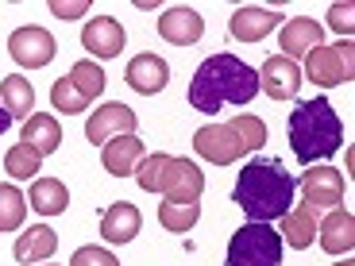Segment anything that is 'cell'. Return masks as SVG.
Wrapping results in <instances>:
<instances>
[{"instance_id":"1","label":"cell","mask_w":355,"mask_h":266,"mask_svg":"<svg viewBox=\"0 0 355 266\" xmlns=\"http://www.w3.org/2000/svg\"><path fill=\"white\" fill-rule=\"evenodd\" d=\"M293 189H297V177L286 174V166L278 159H251L240 170V177H236L232 201L248 213V220L270 224L290 213Z\"/></svg>"},{"instance_id":"2","label":"cell","mask_w":355,"mask_h":266,"mask_svg":"<svg viewBox=\"0 0 355 266\" xmlns=\"http://www.w3.org/2000/svg\"><path fill=\"white\" fill-rule=\"evenodd\" d=\"M259 93V73L236 54H209L189 81V105L197 112H216L224 105H251Z\"/></svg>"},{"instance_id":"3","label":"cell","mask_w":355,"mask_h":266,"mask_svg":"<svg viewBox=\"0 0 355 266\" xmlns=\"http://www.w3.org/2000/svg\"><path fill=\"white\" fill-rule=\"evenodd\" d=\"M290 147H293V159L302 166H313L320 159H332L344 143V124H340L336 108H332L329 97H313L302 100V105L290 112Z\"/></svg>"},{"instance_id":"4","label":"cell","mask_w":355,"mask_h":266,"mask_svg":"<svg viewBox=\"0 0 355 266\" xmlns=\"http://www.w3.org/2000/svg\"><path fill=\"white\" fill-rule=\"evenodd\" d=\"M282 251H286V243L270 224L251 220L228 240L224 266H282Z\"/></svg>"},{"instance_id":"5","label":"cell","mask_w":355,"mask_h":266,"mask_svg":"<svg viewBox=\"0 0 355 266\" xmlns=\"http://www.w3.org/2000/svg\"><path fill=\"white\" fill-rule=\"evenodd\" d=\"M305 78L320 89H332V85H347L355 78V46L336 43V46H317V51L305 54Z\"/></svg>"},{"instance_id":"6","label":"cell","mask_w":355,"mask_h":266,"mask_svg":"<svg viewBox=\"0 0 355 266\" xmlns=\"http://www.w3.org/2000/svg\"><path fill=\"white\" fill-rule=\"evenodd\" d=\"M193 151L213 166H228V162H240L248 154V147L228 124H205L193 132Z\"/></svg>"},{"instance_id":"7","label":"cell","mask_w":355,"mask_h":266,"mask_svg":"<svg viewBox=\"0 0 355 266\" xmlns=\"http://www.w3.org/2000/svg\"><path fill=\"white\" fill-rule=\"evenodd\" d=\"M54 51H58V43H54V35L46 31V27H16V31L8 35V54L19 66H27V70L51 66Z\"/></svg>"},{"instance_id":"8","label":"cell","mask_w":355,"mask_h":266,"mask_svg":"<svg viewBox=\"0 0 355 266\" xmlns=\"http://www.w3.org/2000/svg\"><path fill=\"white\" fill-rule=\"evenodd\" d=\"M255 73H259V89L270 100H293L297 89H302V66L290 62L286 54H270Z\"/></svg>"},{"instance_id":"9","label":"cell","mask_w":355,"mask_h":266,"mask_svg":"<svg viewBox=\"0 0 355 266\" xmlns=\"http://www.w3.org/2000/svg\"><path fill=\"white\" fill-rule=\"evenodd\" d=\"M135 124H139V116H135L128 105L112 100V105H101L97 112L89 116L85 139H89V143H101V147H105V143L116 139V135H135Z\"/></svg>"},{"instance_id":"10","label":"cell","mask_w":355,"mask_h":266,"mask_svg":"<svg viewBox=\"0 0 355 266\" xmlns=\"http://www.w3.org/2000/svg\"><path fill=\"white\" fill-rule=\"evenodd\" d=\"M302 189L305 204H313V209H340L347 181L336 166H309V174L302 177Z\"/></svg>"},{"instance_id":"11","label":"cell","mask_w":355,"mask_h":266,"mask_svg":"<svg viewBox=\"0 0 355 266\" xmlns=\"http://www.w3.org/2000/svg\"><path fill=\"white\" fill-rule=\"evenodd\" d=\"M143 159H147V151H143L139 135H116V139H108L101 147V166L112 177H132Z\"/></svg>"},{"instance_id":"12","label":"cell","mask_w":355,"mask_h":266,"mask_svg":"<svg viewBox=\"0 0 355 266\" xmlns=\"http://www.w3.org/2000/svg\"><path fill=\"white\" fill-rule=\"evenodd\" d=\"M81 46L93 58H116V54H124V27H120V19H112V16L89 19L85 31H81Z\"/></svg>"},{"instance_id":"13","label":"cell","mask_w":355,"mask_h":266,"mask_svg":"<svg viewBox=\"0 0 355 266\" xmlns=\"http://www.w3.org/2000/svg\"><path fill=\"white\" fill-rule=\"evenodd\" d=\"M159 35L166 39V43H174V46H193V43H201V35H205V19L197 16L193 8L178 4V8H166V12H162Z\"/></svg>"},{"instance_id":"14","label":"cell","mask_w":355,"mask_h":266,"mask_svg":"<svg viewBox=\"0 0 355 266\" xmlns=\"http://www.w3.org/2000/svg\"><path fill=\"white\" fill-rule=\"evenodd\" d=\"M139 228H143V213L132 201H116L101 213V236H105L108 243H116V247H120V243H132L135 236H139Z\"/></svg>"},{"instance_id":"15","label":"cell","mask_w":355,"mask_h":266,"mask_svg":"<svg viewBox=\"0 0 355 266\" xmlns=\"http://www.w3.org/2000/svg\"><path fill=\"white\" fill-rule=\"evenodd\" d=\"M317 243L329 255H347L355 247V216L347 209H329V216L317 220Z\"/></svg>"},{"instance_id":"16","label":"cell","mask_w":355,"mask_h":266,"mask_svg":"<svg viewBox=\"0 0 355 266\" xmlns=\"http://www.w3.org/2000/svg\"><path fill=\"white\" fill-rule=\"evenodd\" d=\"M166 81H170V66L159 54H135L132 62H128V85H132L135 93H143V97L162 93Z\"/></svg>"},{"instance_id":"17","label":"cell","mask_w":355,"mask_h":266,"mask_svg":"<svg viewBox=\"0 0 355 266\" xmlns=\"http://www.w3.org/2000/svg\"><path fill=\"white\" fill-rule=\"evenodd\" d=\"M205 193V174L197 162L189 159H174V170H170V181L162 189L166 201H178V204H197Z\"/></svg>"},{"instance_id":"18","label":"cell","mask_w":355,"mask_h":266,"mask_svg":"<svg viewBox=\"0 0 355 266\" xmlns=\"http://www.w3.org/2000/svg\"><path fill=\"white\" fill-rule=\"evenodd\" d=\"M278 12L275 8H259V4H248V8H236V16H232V39H240V43H259V39H266L270 31L278 27Z\"/></svg>"},{"instance_id":"19","label":"cell","mask_w":355,"mask_h":266,"mask_svg":"<svg viewBox=\"0 0 355 266\" xmlns=\"http://www.w3.org/2000/svg\"><path fill=\"white\" fill-rule=\"evenodd\" d=\"M278 236H282V243H290V247L309 251L313 243H317V209H313V204L290 209V213L282 216V224H278Z\"/></svg>"},{"instance_id":"20","label":"cell","mask_w":355,"mask_h":266,"mask_svg":"<svg viewBox=\"0 0 355 266\" xmlns=\"http://www.w3.org/2000/svg\"><path fill=\"white\" fill-rule=\"evenodd\" d=\"M278 43H282L286 58L293 62V58H302V54L324 46V31H320V24H313L309 16H302V19H290V24L278 31Z\"/></svg>"},{"instance_id":"21","label":"cell","mask_w":355,"mask_h":266,"mask_svg":"<svg viewBox=\"0 0 355 266\" xmlns=\"http://www.w3.org/2000/svg\"><path fill=\"white\" fill-rule=\"evenodd\" d=\"M24 147H31L39 159L54 154L58 147H62V127H58V120H54L51 112H35L24 124Z\"/></svg>"},{"instance_id":"22","label":"cell","mask_w":355,"mask_h":266,"mask_svg":"<svg viewBox=\"0 0 355 266\" xmlns=\"http://www.w3.org/2000/svg\"><path fill=\"white\" fill-rule=\"evenodd\" d=\"M0 105L8 108L12 120H31L35 116V89H31V81L19 78V73H8L0 81Z\"/></svg>"},{"instance_id":"23","label":"cell","mask_w":355,"mask_h":266,"mask_svg":"<svg viewBox=\"0 0 355 266\" xmlns=\"http://www.w3.org/2000/svg\"><path fill=\"white\" fill-rule=\"evenodd\" d=\"M27 201H31V209L39 216H62L70 209V189L58 177H39V181H31V197Z\"/></svg>"},{"instance_id":"24","label":"cell","mask_w":355,"mask_h":266,"mask_svg":"<svg viewBox=\"0 0 355 266\" xmlns=\"http://www.w3.org/2000/svg\"><path fill=\"white\" fill-rule=\"evenodd\" d=\"M54 251H58V236H54L46 224H35V228H27L16 240L12 255H16L19 263H43V258L54 255Z\"/></svg>"},{"instance_id":"25","label":"cell","mask_w":355,"mask_h":266,"mask_svg":"<svg viewBox=\"0 0 355 266\" xmlns=\"http://www.w3.org/2000/svg\"><path fill=\"white\" fill-rule=\"evenodd\" d=\"M170 170H174V154H147V159L139 162V170H135V181H139V189H147V193H162L170 181Z\"/></svg>"},{"instance_id":"26","label":"cell","mask_w":355,"mask_h":266,"mask_svg":"<svg viewBox=\"0 0 355 266\" xmlns=\"http://www.w3.org/2000/svg\"><path fill=\"white\" fill-rule=\"evenodd\" d=\"M66 78L73 81V89H78L85 100H97L101 93H105V70H101L93 58H81V62H73V70L66 73Z\"/></svg>"},{"instance_id":"27","label":"cell","mask_w":355,"mask_h":266,"mask_svg":"<svg viewBox=\"0 0 355 266\" xmlns=\"http://www.w3.org/2000/svg\"><path fill=\"white\" fill-rule=\"evenodd\" d=\"M27 216V197L19 193V186L4 181L0 186V231H16Z\"/></svg>"},{"instance_id":"28","label":"cell","mask_w":355,"mask_h":266,"mask_svg":"<svg viewBox=\"0 0 355 266\" xmlns=\"http://www.w3.org/2000/svg\"><path fill=\"white\" fill-rule=\"evenodd\" d=\"M201 220V204H178V201H166L159 204V224L166 231H178V236H186L193 224Z\"/></svg>"},{"instance_id":"29","label":"cell","mask_w":355,"mask_h":266,"mask_svg":"<svg viewBox=\"0 0 355 266\" xmlns=\"http://www.w3.org/2000/svg\"><path fill=\"white\" fill-rule=\"evenodd\" d=\"M39 166H43V159H39L31 147H24V143H16V147L4 154V170H8L12 177H19V181H31V174H39Z\"/></svg>"},{"instance_id":"30","label":"cell","mask_w":355,"mask_h":266,"mask_svg":"<svg viewBox=\"0 0 355 266\" xmlns=\"http://www.w3.org/2000/svg\"><path fill=\"white\" fill-rule=\"evenodd\" d=\"M51 105H54V112L73 116V112H85L89 100L81 97L78 89H73V81H70V78H58V81L51 85Z\"/></svg>"},{"instance_id":"31","label":"cell","mask_w":355,"mask_h":266,"mask_svg":"<svg viewBox=\"0 0 355 266\" xmlns=\"http://www.w3.org/2000/svg\"><path fill=\"white\" fill-rule=\"evenodd\" d=\"M228 127L236 135H240V143L248 147V151H259L266 143V124L259 120V116H251V112H240V116H232L228 120Z\"/></svg>"},{"instance_id":"32","label":"cell","mask_w":355,"mask_h":266,"mask_svg":"<svg viewBox=\"0 0 355 266\" xmlns=\"http://www.w3.org/2000/svg\"><path fill=\"white\" fill-rule=\"evenodd\" d=\"M70 266H120V258L105 247H78L70 258Z\"/></svg>"},{"instance_id":"33","label":"cell","mask_w":355,"mask_h":266,"mask_svg":"<svg viewBox=\"0 0 355 266\" xmlns=\"http://www.w3.org/2000/svg\"><path fill=\"white\" fill-rule=\"evenodd\" d=\"M352 16H355V8L347 4V0H344V4H332V8H329V27L336 31V35H352V27H355Z\"/></svg>"},{"instance_id":"34","label":"cell","mask_w":355,"mask_h":266,"mask_svg":"<svg viewBox=\"0 0 355 266\" xmlns=\"http://www.w3.org/2000/svg\"><path fill=\"white\" fill-rule=\"evenodd\" d=\"M89 12V4L85 0H70V4H62V0H54L51 4V16H58V19H81Z\"/></svg>"},{"instance_id":"35","label":"cell","mask_w":355,"mask_h":266,"mask_svg":"<svg viewBox=\"0 0 355 266\" xmlns=\"http://www.w3.org/2000/svg\"><path fill=\"white\" fill-rule=\"evenodd\" d=\"M8 124H12V116H8V108H4V105H0V135H4V132H8Z\"/></svg>"},{"instance_id":"36","label":"cell","mask_w":355,"mask_h":266,"mask_svg":"<svg viewBox=\"0 0 355 266\" xmlns=\"http://www.w3.org/2000/svg\"><path fill=\"white\" fill-rule=\"evenodd\" d=\"M336 266H355V263H352V258H344V263H336Z\"/></svg>"}]
</instances>
